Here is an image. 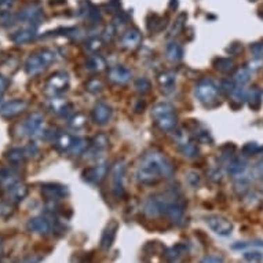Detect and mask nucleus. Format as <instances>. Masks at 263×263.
<instances>
[{"mask_svg": "<svg viewBox=\"0 0 263 263\" xmlns=\"http://www.w3.org/2000/svg\"><path fill=\"white\" fill-rule=\"evenodd\" d=\"M174 173L171 163L159 152L146 153L137 168V179L142 185L157 183L161 178H168Z\"/></svg>", "mask_w": 263, "mask_h": 263, "instance_id": "1", "label": "nucleus"}, {"mask_svg": "<svg viewBox=\"0 0 263 263\" xmlns=\"http://www.w3.org/2000/svg\"><path fill=\"white\" fill-rule=\"evenodd\" d=\"M53 61H54V53L50 50H43L40 53L29 57L28 61L25 63V69L28 72V75L36 76V75L42 73Z\"/></svg>", "mask_w": 263, "mask_h": 263, "instance_id": "2", "label": "nucleus"}, {"mask_svg": "<svg viewBox=\"0 0 263 263\" xmlns=\"http://www.w3.org/2000/svg\"><path fill=\"white\" fill-rule=\"evenodd\" d=\"M194 94L201 104L211 105L216 102L219 97V88L211 79H203L196 86Z\"/></svg>", "mask_w": 263, "mask_h": 263, "instance_id": "3", "label": "nucleus"}, {"mask_svg": "<svg viewBox=\"0 0 263 263\" xmlns=\"http://www.w3.org/2000/svg\"><path fill=\"white\" fill-rule=\"evenodd\" d=\"M174 142L176 147L179 149V152L189 159H194L199 156V149L197 145L194 144V141L192 137L183 130H175L174 131Z\"/></svg>", "mask_w": 263, "mask_h": 263, "instance_id": "4", "label": "nucleus"}, {"mask_svg": "<svg viewBox=\"0 0 263 263\" xmlns=\"http://www.w3.org/2000/svg\"><path fill=\"white\" fill-rule=\"evenodd\" d=\"M69 86V77L65 72H57L50 77L44 87V92L51 98H56L61 95L63 91L68 90Z\"/></svg>", "mask_w": 263, "mask_h": 263, "instance_id": "5", "label": "nucleus"}, {"mask_svg": "<svg viewBox=\"0 0 263 263\" xmlns=\"http://www.w3.org/2000/svg\"><path fill=\"white\" fill-rule=\"evenodd\" d=\"M124 173H125V166L123 161H117L113 170H112V182H113V193L116 197H123L124 196Z\"/></svg>", "mask_w": 263, "mask_h": 263, "instance_id": "6", "label": "nucleus"}, {"mask_svg": "<svg viewBox=\"0 0 263 263\" xmlns=\"http://www.w3.org/2000/svg\"><path fill=\"white\" fill-rule=\"evenodd\" d=\"M207 225L209 229L219 235H229L233 230V223L222 215H211L207 218Z\"/></svg>", "mask_w": 263, "mask_h": 263, "instance_id": "7", "label": "nucleus"}, {"mask_svg": "<svg viewBox=\"0 0 263 263\" xmlns=\"http://www.w3.org/2000/svg\"><path fill=\"white\" fill-rule=\"evenodd\" d=\"M18 18L21 21L29 22V27H39L40 20H42V7L39 3H30L27 7H24L18 14Z\"/></svg>", "mask_w": 263, "mask_h": 263, "instance_id": "8", "label": "nucleus"}, {"mask_svg": "<svg viewBox=\"0 0 263 263\" xmlns=\"http://www.w3.org/2000/svg\"><path fill=\"white\" fill-rule=\"evenodd\" d=\"M117 229L118 223L116 221H111L106 225L102 237H101V248L104 251H108L112 247V244L116 238V234H117Z\"/></svg>", "mask_w": 263, "mask_h": 263, "instance_id": "9", "label": "nucleus"}, {"mask_svg": "<svg viewBox=\"0 0 263 263\" xmlns=\"http://www.w3.org/2000/svg\"><path fill=\"white\" fill-rule=\"evenodd\" d=\"M66 193H68L66 187L57 185V183H47V185L42 186V194L47 200H59V199L65 197Z\"/></svg>", "mask_w": 263, "mask_h": 263, "instance_id": "10", "label": "nucleus"}, {"mask_svg": "<svg viewBox=\"0 0 263 263\" xmlns=\"http://www.w3.org/2000/svg\"><path fill=\"white\" fill-rule=\"evenodd\" d=\"M112 117V109L109 105L104 104V102H99L94 106V111H92V118L97 124L104 125L106 124Z\"/></svg>", "mask_w": 263, "mask_h": 263, "instance_id": "11", "label": "nucleus"}, {"mask_svg": "<svg viewBox=\"0 0 263 263\" xmlns=\"http://www.w3.org/2000/svg\"><path fill=\"white\" fill-rule=\"evenodd\" d=\"M27 229L29 232H33L37 234H47L51 230V223L49 219H46L43 216H37V218H32L27 223Z\"/></svg>", "mask_w": 263, "mask_h": 263, "instance_id": "12", "label": "nucleus"}, {"mask_svg": "<svg viewBox=\"0 0 263 263\" xmlns=\"http://www.w3.org/2000/svg\"><path fill=\"white\" fill-rule=\"evenodd\" d=\"M106 174H108V166L102 163V164H98L92 168H88L84 173V178L91 183H101L105 179Z\"/></svg>", "mask_w": 263, "mask_h": 263, "instance_id": "13", "label": "nucleus"}, {"mask_svg": "<svg viewBox=\"0 0 263 263\" xmlns=\"http://www.w3.org/2000/svg\"><path fill=\"white\" fill-rule=\"evenodd\" d=\"M141 42H142V35L138 29H128L124 35L121 36V47L124 49H137Z\"/></svg>", "mask_w": 263, "mask_h": 263, "instance_id": "14", "label": "nucleus"}, {"mask_svg": "<svg viewBox=\"0 0 263 263\" xmlns=\"http://www.w3.org/2000/svg\"><path fill=\"white\" fill-rule=\"evenodd\" d=\"M131 70L127 69L125 66H113L109 70V79L116 84H125L131 79Z\"/></svg>", "mask_w": 263, "mask_h": 263, "instance_id": "15", "label": "nucleus"}, {"mask_svg": "<svg viewBox=\"0 0 263 263\" xmlns=\"http://www.w3.org/2000/svg\"><path fill=\"white\" fill-rule=\"evenodd\" d=\"M25 108H27V102L25 101L15 99V101H11V102H7L6 105H3L0 113H1L3 117H14L18 113H21Z\"/></svg>", "mask_w": 263, "mask_h": 263, "instance_id": "16", "label": "nucleus"}, {"mask_svg": "<svg viewBox=\"0 0 263 263\" xmlns=\"http://www.w3.org/2000/svg\"><path fill=\"white\" fill-rule=\"evenodd\" d=\"M6 190H7L8 200L11 201V203H20V201L24 200V199L27 197V194H28V187L25 186V185H22V183H20V182H17L15 185L8 187Z\"/></svg>", "mask_w": 263, "mask_h": 263, "instance_id": "17", "label": "nucleus"}, {"mask_svg": "<svg viewBox=\"0 0 263 263\" xmlns=\"http://www.w3.org/2000/svg\"><path fill=\"white\" fill-rule=\"evenodd\" d=\"M157 80H159L161 90L164 91L166 94H171L175 90L176 80H175V75H174L173 72H163V73H160Z\"/></svg>", "mask_w": 263, "mask_h": 263, "instance_id": "18", "label": "nucleus"}, {"mask_svg": "<svg viewBox=\"0 0 263 263\" xmlns=\"http://www.w3.org/2000/svg\"><path fill=\"white\" fill-rule=\"evenodd\" d=\"M42 125H43V116L40 113H32L30 116L27 120V123H25V130L28 134L30 135H36V134H39L40 130H42Z\"/></svg>", "mask_w": 263, "mask_h": 263, "instance_id": "19", "label": "nucleus"}, {"mask_svg": "<svg viewBox=\"0 0 263 263\" xmlns=\"http://www.w3.org/2000/svg\"><path fill=\"white\" fill-rule=\"evenodd\" d=\"M187 247L185 244H176L174 245L173 248L168 249V252L166 254V258L168 263H178L183 259V256L186 255Z\"/></svg>", "mask_w": 263, "mask_h": 263, "instance_id": "20", "label": "nucleus"}, {"mask_svg": "<svg viewBox=\"0 0 263 263\" xmlns=\"http://www.w3.org/2000/svg\"><path fill=\"white\" fill-rule=\"evenodd\" d=\"M109 144L108 137L104 134H98L95 138L92 139V144H91V149L88 154H91V157H98L99 154L98 153H102L106 149V146Z\"/></svg>", "mask_w": 263, "mask_h": 263, "instance_id": "21", "label": "nucleus"}, {"mask_svg": "<svg viewBox=\"0 0 263 263\" xmlns=\"http://www.w3.org/2000/svg\"><path fill=\"white\" fill-rule=\"evenodd\" d=\"M175 115L174 113V106L168 102H159L153 106L152 109V117L154 120H159L161 117H167V116H171Z\"/></svg>", "mask_w": 263, "mask_h": 263, "instance_id": "22", "label": "nucleus"}, {"mask_svg": "<svg viewBox=\"0 0 263 263\" xmlns=\"http://www.w3.org/2000/svg\"><path fill=\"white\" fill-rule=\"evenodd\" d=\"M53 109L61 117H69V115L73 111V106L69 102H65V101H59L57 98H53Z\"/></svg>", "mask_w": 263, "mask_h": 263, "instance_id": "23", "label": "nucleus"}, {"mask_svg": "<svg viewBox=\"0 0 263 263\" xmlns=\"http://www.w3.org/2000/svg\"><path fill=\"white\" fill-rule=\"evenodd\" d=\"M36 27H29L27 29H22V30H18L17 33L11 36V39L14 40L15 43H18V44H21V43L29 42V40H32L33 37L36 36Z\"/></svg>", "mask_w": 263, "mask_h": 263, "instance_id": "24", "label": "nucleus"}, {"mask_svg": "<svg viewBox=\"0 0 263 263\" xmlns=\"http://www.w3.org/2000/svg\"><path fill=\"white\" fill-rule=\"evenodd\" d=\"M18 182L17 174L13 170H1L0 171V186L3 189H8Z\"/></svg>", "mask_w": 263, "mask_h": 263, "instance_id": "25", "label": "nucleus"}, {"mask_svg": "<svg viewBox=\"0 0 263 263\" xmlns=\"http://www.w3.org/2000/svg\"><path fill=\"white\" fill-rule=\"evenodd\" d=\"M87 69L92 70V72H102L106 68V61L102 56L99 54H94L87 59Z\"/></svg>", "mask_w": 263, "mask_h": 263, "instance_id": "26", "label": "nucleus"}, {"mask_svg": "<svg viewBox=\"0 0 263 263\" xmlns=\"http://www.w3.org/2000/svg\"><path fill=\"white\" fill-rule=\"evenodd\" d=\"M167 57H168V59H171L174 62H176V61H180L182 59V57H183V49L180 47V44L175 42H171L167 44Z\"/></svg>", "mask_w": 263, "mask_h": 263, "instance_id": "27", "label": "nucleus"}, {"mask_svg": "<svg viewBox=\"0 0 263 263\" xmlns=\"http://www.w3.org/2000/svg\"><path fill=\"white\" fill-rule=\"evenodd\" d=\"M245 168H247V166H245V161H244V160L233 159L229 161L228 173L230 174V175H233V176H240V175L244 174Z\"/></svg>", "mask_w": 263, "mask_h": 263, "instance_id": "28", "label": "nucleus"}, {"mask_svg": "<svg viewBox=\"0 0 263 263\" xmlns=\"http://www.w3.org/2000/svg\"><path fill=\"white\" fill-rule=\"evenodd\" d=\"M247 101H248L249 106L252 109H258L261 106V104H262V90L259 87H254L247 94Z\"/></svg>", "mask_w": 263, "mask_h": 263, "instance_id": "29", "label": "nucleus"}, {"mask_svg": "<svg viewBox=\"0 0 263 263\" xmlns=\"http://www.w3.org/2000/svg\"><path fill=\"white\" fill-rule=\"evenodd\" d=\"M72 142H73L72 135H69V134H58L56 138V147L59 152H65V150H69Z\"/></svg>", "mask_w": 263, "mask_h": 263, "instance_id": "30", "label": "nucleus"}, {"mask_svg": "<svg viewBox=\"0 0 263 263\" xmlns=\"http://www.w3.org/2000/svg\"><path fill=\"white\" fill-rule=\"evenodd\" d=\"M214 66L219 72H230L234 68V61L230 58H216L214 62Z\"/></svg>", "mask_w": 263, "mask_h": 263, "instance_id": "31", "label": "nucleus"}, {"mask_svg": "<svg viewBox=\"0 0 263 263\" xmlns=\"http://www.w3.org/2000/svg\"><path fill=\"white\" fill-rule=\"evenodd\" d=\"M230 94H232V101L233 102L242 104L247 99V91L244 88V86H234Z\"/></svg>", "mask_w": 263, "mask_h": 263, "instance_id": "32", "label": "nucleus"}, {"mask_svg": "<svg viewBox=\"0 0 263 263\" xmlns=\"http://www.w3.org/2000/svg\"><path fill=\"white\" fill-rule=\"evenodd\" d=\"M249 77H251V72H249V69L242 68V69H238L235 72L234 77H233V82H234L237 86H244V84L249 82Z\"/></svg>", "mask_w": 263, "mask_h": 263, "instance_id": "33", "label": "nucleus"}, {"mask_svg": "<svg viewBox=\"0 0 263 263\" xmlns=\"http://www.w3.org/2000/svg\"><path fill=\"white\" fill-rule=\"evenodd\" d=\"M135 88H137V91H138L139 94H147L149 91H150V88H152V84H150V82L146 79V77H139V79H137L135 80Z\"/></svg>", "mask_w": 263, "mask_h": 263, "instance_id": "34", "label": "nucleus"}, {"mask_svg": "<svg viewBox=\"0 0 263 263\" xmlns=\"http://www.w3.org/2000/svg\"><path fill=\"white\" fill-rule=\"evenodd\" d=\"M87 147V141L83 138H73V142H72V146H70V152L73 154H80L83 153Z\"/></svg>", "mask_w": 263, "mask_h": 263, "instance_id": "35", "label": "nucleus"}, {"mask_svg": "<svg viewBox=\"0 0 263 263\" xmlns=\"http://www.w3.org/2000/svg\"><path fill=\"white\" fill-rule=\"evenodd\" d=\"M86 88H87V91L91 92V94H98V92H101V91H102V88H104V84H102V82H101L99 79L94 77V79H90V80L87 82V84H86Z\"/></svg>", "mask_w": 263, "mask_h": 263, "instance_id": "36", "label": "nucleus"}, {"mask_svg": "<svg viewBox=\"0 0 263 263\" xmlns=\"http://www.w3.org/2000/svg\"><path fill=\"white\" fill-rule=\"evenodd\" d=\"M186 20H187L186 13H182V14H179V17L176 18V21H175V24H174V27H173V29H171V32H170V35L171 36L178 35L180 30H182V28L185 27V22H186Z\"/></svg>", "mask_w": 263, "mask_h": 263, "instance_id": "37", "label": "nucleus"}, {"mask_svg": "<svg viewBox=\"0 0 263 263\" xmlns=\"http://www.w3.org/2000/svg\"><path fill=\"white\" fill-rule=\"evenodd\" d=\"M25 149H13V150H10L8 153V160L11 161V163H21L24 157H25Z\"/></svg>", "mask_w": 263, "mask_h": 263, "instance_id": "38", "label": "nucleus"}, {"mask_svg": "<svg viewBox=\"0 0 263 263\" xmlns=\"http://www.w3.org/2000/svg\"><path fill=\"white\" fill-rule=\"evenodd\" d=\"M69 125L72 128H75V130L83 128L84 125H86V117H84V115L79 113L76 116H73L72 118H69Z\"/></svg>", "mask_w": 263, "mask_h": 263, "instance_id": "39", "label": "nucleus"}, {"mask_svg": "<svg viewBox=\"0 0 263 263\" xmlns=\"http://www.w3.org/2000/svg\"><path fill=\"white\" fill-rule=\"evenodd\" d=\"M196 137L197 139L203 142V144H209V142H212V139H211V135H209V132L207 130H199V131L196 132Z\"/></svg>", "mask_w": 263, "mask_h": 263, "instance_id": "40", "label": "nucleus"}, {"mask_svg": "<svg viewBox=\"0 0 263 263\" xmlns=\"http://www.w3.org/2000/svg\"><path fill=\"white\" fill-rule=\"evenodd\" d=\"M251 53H252V56H255V58L263 57V42L254 43L251 46Z\"/></svg>", "mask_w": 263, "mask_h": 263, "instance_id": "41", "label": "nucleus"}, {"mask_svg": "<svg viewBox=\"0 0 263 263\" xmlns=\"http://www.w3.org/2000/svg\"><path fill=\"white\" fill-rule=\"evenodd\" d=\"M102 47V44H101V40H98V39H90L87 44H86V49L91 51V53H94V51H98V50Z\"/></svg>", "mask_w": 263, "mask_h": 263, "instance_id": "42", "label": "nucleus"}, {"mask_svg": "<svg viewBox=\"0 0 263 263\" xmlns=\"http://www.w3.org/2000/svg\"><path fill=\"white\" fill-rule=\"evenodd\" d=\"M113 35H115V28L113 27H108V28L105 29L104 30V39L105 42H111L112 37H113Z\"/></svg>", "mask_w": 263, "mask_h": 263, "instance_id": "43", "label": "nucleus"}, {"mask_svg": "<svg viewBox=\"0 0 263 263\" xmlns=\"http://www.w3.org/2000/svg\"><path fill=\"white\" fill-rule=\"evenodd\" d=\"M259 147H258V145L256 144H248V145L244 146V149H242V152H244V154L245 156H248V154H251V153L256 152Z\"/></svg>", "mask_w": 263, "mask_h": 263, "instance_id": "44", "label": "nucleus"}, {"mask_svg": "<svg viewBox=\"0 0 263 263\" xmlns=\"http://www.w3.org/2000/svg\"><path fill=\"white\" fill-rule=\"evenodd\" d=\"M200 263H223V261H222L219 256H205L203 261H201Z\"/></svg>", "mask_w": 263, "mask_h": 263, "instance_id": "45", "label": "nucleus"}, {"mask_svg": "<svg viewBox=\"0 0 263 263\" xmlns=\"http://www.w3.org/2000/svg\"><path fill=\"white\" fill-rule=\"evenodd\" d=\"M245 259H248V261H254V259L261 261V259H262V255H261L259 252H247V254H245Z\"/></svg>", "mask_w": 263, "mask_h": 263, "instance_id": "46", "label": "nucleus"}, {"mask_svg": "<svg viewBox=\"0 0 263 263\" xmlns=\"http://www.w3.org/2000/svg\"><path fill=\"white\" fill-rule=\"evenodd\" d=\"M8 80L4 76H0V98H1V94L4 92V90L7 88Z\"/></svg>", "mask_w": 263, "mask_h": 263, "instance_id": "47", "label": "nucleus"}, {"mask_svg": "<svg viewBox=\"0 0 263 263\" xmlns=\"http://www.w3.org/2000/svg\"><path fill=\"white\" fill-rule=\"evenodd\" d=\"M209 178L212 180H215V182H218V180L222 179V173L219 171V170H216V173H214V170L209 173Z\"/></svg>", "mask_w": 263, "mask_h": 263, "instance_id": "48", "label": "nucleus"}, {"mask_svg": "<svg viewBox=\"0 0 263 263\" xmlns=\"http://www.w3.org/2000/svg\"><path fill=\"white\" fill-rule=\"evenodd\" d=\"M255 174L259 176H263V159L255 166Z\"/></svg>", "mask_w": 263, "mask_h": 263, "instance_id": "49", "label": "nucleus"}, {"mask_svg": "<svg viewBox=\"0 0 263 263\" xmlns=\"http://www.w3.org/2000/svg\"><path fill=\"white\" fill-rule=\"evenodd\" d=\"M15 0H0V7L1 8H7L10 7Z\"/></svg>", "mask_w": 263, "mask_h": 263, "instance_id": "50", "label": "nucleus"}, {"mask_svg": "<svg viewBox=\"0 0 263 263\" xmlns=\"http://www.w3.org/2000/svg\"><path fill=\"white\" fill-rule=\"evenodd\" d=\"M20 263H39V259H37V258H35V256H29V258L22 259Z\"/></svg>", "mask_w": 263, "mask_h": 263, "instance_id": "51", "label": "nucleus"}, {"mask_svg": "<svg viewBox=\"0 0 263 263\" xmlns=\"http://www.w3.org/2000/svg\"><path fill=\"white\" fill-rule=\"evenodd\" d=\"M262 11H263V10H262ZM262 18H263V14H262Z\"/></svg>", "mask_w": 263, "mask_h": 263, "instance_id": "52", "label": "nucleus"}]
</instances>
